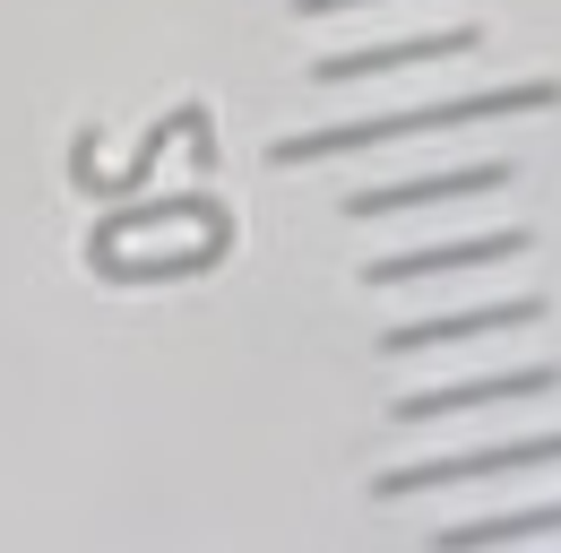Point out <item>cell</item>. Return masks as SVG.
I'll use <instances>...</instances> for the list:
<instances>
[{
	"label": "cell",
	"instance_id": "1",
	"mask_svg": "<svg viewBox=\"0 0 561 553\" xmlns=\"http://www.w3.org/2000/svg\"><path fill=\"white\" fill-rule=\"evenodd\" d=\"M561 78H501V87H458L432 104H389V113H354V122H320V131H285L268 156L277 165H320V156H371L389 138H423V131H467V122H510V113H553Z\"/></svg>",
	"mask_w": 561,
	"mask_h": 553
},
{
	"label": "cell",
	"instance_id": "2",
	"mask_svg": "<svg viewBox=\"0 0 561 553\" xmlns=\"http://www.w3.org/2000/svg\"><path fill=\"white\" fill-rule=\"evenodd\" d=\"M536 467H561V424H545V432H501V441H467V450H423V459H398V467H380V476H371V493H380V501H415V493L492 484V476H536Z\"/></svg>",
	"mask_w": 561,
	"mask_h": 553
},
{
	"label": "cell",
	"instance_id": "3",
	"mask_svg": "<svg viewBox=\"0 0 561 553\" xmlns=\"http://www.w3.org/2000/svg\"><path fill=\"white\" fill-rule=\"evenodd\" d=\"M561 390V363L553 354H527V363H501V372H458V381H423V390H398L389 398V424H449V415H476V407H536Z\"/></svg>",
	"mask_w": 561,
	"mask_h": 553
},
{
	"label": "cell",
	"instance_id": "4",
	"mask_svg": "<svg viewBox=\"0 0 561 553\" xmlns=\"http://www.w3.org/2000/svg\"><path fill=\"white\" fill-rule=\"evenodd\" d=\"M484 44V18H440V26H407V35H363V44H329L311 78L320 87H354V78H389L415 61H467Z\"/></svg>",
	"mask_w": 561,
	"mask_h": 553
},
{
	"label": "cell",
	"instance_id": "5",
	"mask_svg": "<svg viewBox=\"0 0 561 553\" xmlns=\"http://www.w3.org/2000/svg\"><path fill=\"white\" fill-rule=\"evenodd\" d=\"M553 303L536 285H510V294H484V303H440V312H415V320H389L380 329V354L407 363V354H432V346H476L492 329H536Z\"/></svg>",
	"mask_w": 561,
	"mask_h": 553
},
{
	"label": "cell",
	"instance_id": "6",
	"mask_svg": "<svg viewBox=\"0 0 561 553\" xmlns=\"http://www.w3.org/2000/svg\"><path fill=\"white\" fill-rule=\"evenodd\" d=\"M518 251H536V225L501 216V225H476V234H440V242H407V251H380V260L363 269V285H432V276L501 269V260H518Z\"/></svg>",
	"mask_w": 561,
	"mask_h": 553
},
{
	"label": "cell",
	"instance_id": "7",
	"mask_svg": "<svg viewBox=\"0 0 561 553\" xmlns=\"http://www.w3.org/2000/svg\"><path fill=\"white\" fill-rule=\"evenodd\" d=\"M510 156H467V165H432V173H398V182H363L346 191V216L371 225V216H407V207H458V200H484V191H510Z\"/></svg>",
	"mask_w": 561,
	"mask_h": 553
},
{
	"label": "cell",
	"instance_id": "8",
	"mask_svg": "<svg viewBox=\"0 0 561 553\" xmlns=\"http://www.w3.org/2000/svg\"><path fill=\"white\" fill-rule=\"evenodd\" d=\"M536 537H561V493L510 501V510H484V519H449V528H432V553H518Z\"/></svg>",
	"mask_w": 561,
	"mask_h": 553
},
{
	"label": "cell",
	"instance_id": "9",
	"mask_svg": "<svg viewBox=\"0 0 561 553\" xmlns=\"http://www.w3.org/2000/svg\"><path fill=\"white\" fill-rule=\"evenodd\" d=\"M346 9H371V0H294V18H346Z\"/></svg>",
	"mask_w": 561,
	"mask_h": 553
}]
</instances>
